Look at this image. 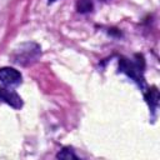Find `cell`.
Segmentation results:
<instances>
[{
	"mask_svg": "<svg viewBox=\"0 0 160 160\" xmlns=\"http://www.w3.org/2000/svg\"><path fill=\"white\" fill-rule=\"evenodd\" d=\"M0 100H2L4 102H6L14 109H20L22 106L21 98L14 90L8 89L6 86H1V85H0Z\"/></svg>",
	"mask_w": 160,
	"mask_h": 160,
	"instance_id": "cell-4",
	"label": "cell"
},
{
	"mask_svg": "<svg viewBox=\"0 0 160 160\" xmlns=\"http://www.w3.org/2000/svg\"><path fill=\"white\" fill-rule=\"evenodd\" d=\"M92 8H94V5H92L91 0H78V2H76V10L81 14L91 11Z\"/></svg>",
	"mask_w": 160,
	"mask_h": 160,
	"instance_id": "cell-6",
	"label": "cell"
},
{
	"mask_svg": "<svg viewBox=\"0 0 160 160\" xmlns=\"http://www.w3.org/2000/svg\"><path fill=\"white\" fill-rule=\"evenodd\" d=\"M0 81L5 86H16L21 82V74L19 70L10 66L0 68Z\"/></svg>",
	"mask_w": 160,
	"mask_h": 160,
	"instance_id": "cell-3",
	"label": "cell"
},
{
	"mask_svg": "<svg viewBox=\"0 0 160 160\" xmlns=\"http://www.w3.org/2000/svg\"><path fill=\"white\" fill-rule=\"evenodd\" d=\"M40 54H41V49L36 42H32V41L22 42L11 54V60L15 64L26 66L35 62L39 59Z\"/></svg>",
	"mask_w": 160,
	"mask_h": 160,
	"instance_id": "cell-1",
	"label": "cell"
},
{
	"mask_svg": "<svg viewBox=\"0 0 160 160\" xmlns=\"http://www.w3.org/2000/svg\"><path fill=\"white\" fill-rule=\"evenodd\" d=\"M54 1H56V0H49V4H51V2H54Z\"/></svg>",
	"mask_w": 160,
	"mask_h": 160,
	"instance_id": "cell-8",
	"label": "cell"
},
{
	"mask_svg": "<svg viewBox=\"0 0 160 160\" xmlns=\"http://www.w3.org/2000/svg\"><path fill=\"white\" fill-rule=\"evenodd\" d=\"M119 66H120V70L122 72H125L128 76H130L134 81H136L141 88H144V76H142V71L144 69H141L139 65H136L135 62H131L130 60L125 59V58H121L120 61H119Z\"/></svg>",
	"mask_w": 160,
	"mask_h": 160,
	"instance_id": "cell-2",
	"label": "cell"
},
{
	"mask_svg": "<svg viewBox=\"0 0 160 160\" xmlns=\"http://www.w3.org/2000/svg\"><path fill=\"white\" fill-rule=\"evenodd\" d=\"M144 96H145V100L149 104L150 109L154 111L156 109V106H158V102H159V91H158V89L155 86L149 89L148 91H145Z\"/></svg>",
	"mask_w": 160,
	"mask_h": 160,
	"instance_id": "cell-5",
	"label": "cell"
},
{
	"mask_svg": "<svg viewBox=\"0 0 160 160\" xmlns=\"http://www.w3.org/2000/svg\"><path fill=\"white\" fill-rule=\"evenodd\" d=\"M58 159H65V160H70V159H78V156L74 154L72 149L71 148H64L58 155H56Z\"/></svg>",
	"mask_w": 160,
	"mask_h": 160,
	"instance_id": "cell-7",
	"label": "cell"
}]
</instances>
